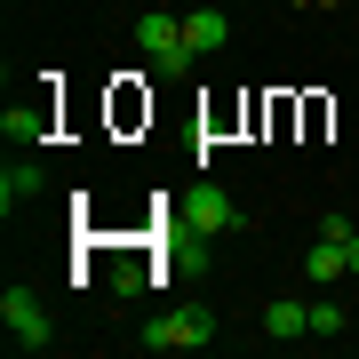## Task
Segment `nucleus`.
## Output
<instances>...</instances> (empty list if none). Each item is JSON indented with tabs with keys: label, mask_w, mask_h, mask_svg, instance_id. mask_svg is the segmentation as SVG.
<instances>
[{
	"label": "nucleus",
	"mask_w": 359,
	"mask_h": 359,
	"mask_svg": "<svg viewBox=\"0 0 359 359\" xmlns=\"http://www.w3.org/2000/svg\"><path fill=\"white\" fill-rule=\"evenodd\" d=\"M344 271H351V240H320V248L304 256V280H320V287H335Z\"/></svg>",
	"instance_id": "8"
},
{
	"label": "nucleus",
	"mask_w": 359,
	"mask_h": 359,
	"mask_svg": "<svg viewBox=\"0 0 359 359\" xmlns=\"http://www.w3.org/2000/svg\"><path fill=\"white\" fill-rule=\"evenodd\" d=\"M264 335H311V304H287L280 295V304L264 311Z\"/></svg>",
	"instance_id": "9"
},
{
	"label": "nucleus",
	"mask_w": 359,
	"mask_h": 359,
	"mask_svg": "<svg viewBox=\"0 0 359 359\" xmlns=\"http://www.w3.org/2000/svg\"><path fill=\"white\" fill-rule=\"evenodd\" d=\"M320 240H359V231H351V216H344V208H327V216H320Z\"/></svg>",
	"instance_id": "10"
},
{
	"label": "nucleus",
	"mask_w": 359,
	"mask_h": 359,
	"mask_svg": "<svg viewBox=\"0 0 359 359\" xmlns=\"http://www.w3.org/2000/svg\"><path fill=\"white\" fill-rule=\"evenodd\" d=\"M208 335H216V311H168L144 327V351H200Z\"/></svg>",
	"instance_id": "3"
},
{
	"label": "nucleus",
	"mask_w": 359,
	"mask_h": 359,
	"mask_svg": "<svg viewBox=\"0 0 359 359\" xmlns=\"http://www.w3.org/2000/svg\"><path fill=\"white\" fill-rule=\"evenodd\" d=\"M295 8H304V0H295Z\"/></svg>",
	"instance_id": "13"
},
{
	"label": "nucleus",
	"mask_w": 359,
	"mask_h": 359,
	"mask_svg": "<svg viewBox=\"0 0 359 359\" xmlns=\"http://www.w3.org/2000/svg\"><path fill=\"white\" fill-rule=\"evenodd\" d=\"M48 128H56V104H48V96L8 104V120H0V136H8V144H48Z\"/></svg>",
	"instance_id": "5"
},
{
	"label": "nucleus",
	"mask_w": 359,
	"mask_h": 359,
	"mask_svg": "<svg viewBox=\"0 0 359 359\" xmlns=\"http://www.w3.org/2000/svg\"><path fill=\"white\" fill-rule=\"evenodd\" d=\"M327 8H335V0H327Z\"/></svg>",
	"instance_id": "14"
},
{
	"label": "nucleus",
	"mask_w": 359,
	"mask_h": 359,
	"mask_svg": "<svg viewBox=\"0 0 359 359\" xmlns=\"http://www.w3.org/2000/svg\"><path fill=\"white\" fill-rule=\"evenodd\" d=\"M40 192H48L40 160H8V168H0V208H25V200H40Z\"/></svg>",
	"instance_id": "6"
},
{
	"label": "nucleus",
	"mask_w": 359,
	"mask_h": 359,
	"mask_svg": "<svg viewBox=\"0 0 359 359\" xmlns=\"http://www.w3.org/2000/svg\"><path fill=\"white\" fill-rule=\"evenodd\" d=\"M311 335H344V311H335V304H311Z\"/></svg>",
	"instance_id": "11"
},
{
	"label": "nucleus",
	"mask_w": 359,
	"mask_h": 359,
	"mask_svg": "<svg viewBox=\"0 0 359 359\" xmlns=\"http://www.w3.org/2000/svg\"><path fill=\"white\" fill-rule=\"evenodd\" d=\"M0 320H8L16 351H48V344H56V335H48V311H40L32 287H8V295H0Z\"/></svg>",
	"instance_id": "2"
},
{
	"label": "nucleus",
	"mask_w": 359,
	"mask_h": 359,
	"mask_svg": "<svg viewBox=\"0 0 359 359\" xmlns=\"http://www.w3.org/2000/svg\"><path fill=\"white\" fill-rule=\"evenodd\" d=\"M351 271H359V240H351Z\"/></svg>",
	"instance_id": "12"
},
{
	"label": "nucleus",
	"mask_w": 359,
	"mask_h": 359,
	"mask_svg": "<svg viewBox=\"0 0 359 359\" xmlns=\"http://www.w3.org/2000/svg\"><path fill=\"white\" fill-rule=\"evenodd\" d=\"M136 40H144V56H152V72H160V80H184V72H192V40H184V16L144 8V16H136Z\"/></svg>",
	"instance_id": "1"
},
{
	"label": "nucleus",
	"mask_w": 359,
	"mask_h": 359,
	"mask_svg": "<svg viewBox=\"0 0 359 359\" xmlns=\"http://www.w3.org/2000/svg\"><path fill=\"white\" fill-rule=\"evenodd\" d=\"M184 40H192V56H216L231 40V16L224 8H192V16H184Z\"/></svg>",
	"instance_id": "7"
},
{
	"label": "nucleus",
	"mask_w": 359,
	"mask_h": 359,
	"mask_svg": "<svg viewBox=\"0 0 359 359\" xmlns=\"http://www.w3.org/2000/svg\"><path fill=\"white\" fill-rule=\"evenodd\" d=\"M176 208H184V224H192V231H208V240H216V231H231V224H240V208H231V200L216 192V184H192V192H184Z\"/></svg>",
	"instance_id": "4"
}]
</instances>
